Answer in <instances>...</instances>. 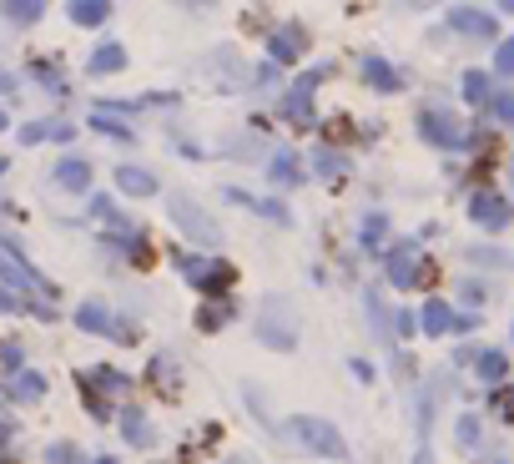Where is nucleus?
Wrapping results in <instances>:
<instances>
[{
	"label": "nucleus",
	"mask_w": 514,
	"mask_h": 464,
	"mask_svg": "<svg viewBox=\"0 0 514 464\" xmlns=\"http://www.w3.org/2000/svg\"><path fill=\"white\" fill-rule=\"evenodd\" d=\"M273 434L288 444V449H303L313 459H348V444L338 434V424H328L323 414H293L283 424H273Z\"/></svg>",
	"instance_id": "nucleus-1"
},
{
	"label": "nucleus",
	"mask_w": 514,
	"mask_h": 464,
	"mask_svg": "<svg viewBox=\"0 0 514 464\" xmlns=\"http://www.w3.org/2000/svg\"><path fill=\"white\" fill-rule=\"evenodd\" d=\"M177 268H182V278L202 293V298H227V288L237 283V268L232 263H222V258H202V253H182L177 258Z\"/></svg>",
	"instance_id": "nucleus-2"
},
{
	"label": "nucleus",
	"mask_w": 514,
	"mask_h": 464,
	"mask_svg": "<svg viewBox=\"0 0 514 464\" xmlns=\"http://www.w3.org/2000/svg\"><path fill=\"white\" fill-rule=\"evenodd\" d=\"M167 212H172V222L187 232V238H192L197 248H217V243H222V227H217V222H212V217H207V212H202L187 192H172Z\"/></svg>",
	"instance_id": "nucleus-3"
},
{
	"label": "nucleus",
	"mask_w": 514,
	"mask_h": 464,
	"mask_svg": "<svg viewBox=\"0 0 514 464\" xmlns=\"http://www.w3.org/2000/svg\"><path fill=\"white\" fill-rule=\"evenodd\" d=\"M389 283L394 288H424V283H434V263H424V253H419V243L414 238H404L394 253H389Z\"/></svg>",
	"instance_id": "nucleus-4"
},
{
	"label": "nucleus",
	"mask_w": 514,
	"mask_h": 464,
	"mask_svg": "<svg viewBox=\"0 0 514 464\" xmlns=\"http://www.w3.org/2000/svg\"><path fill=\"white\" fill-rule=\"evenodd\" d=\"M328 76V66H313V71H303L298 81H293V91L283 96V122H293V127H313L318 122V111H313V91H318V81Z\"/></svg>",
	"instance_id": "nucleus-5"
},
{
	"label": "nucleus",
	"mask_w": 514,
	"mask_h": 464,
	"mask_svg": "<svg viewBox=\"0 0 514 464\" xmlns=\"http://www.w3.org/2000/svg\"><path fill=\"white\" fill-rule=\"evenodd\" d=\"M111 424L121 429V444H132V449H157V424H152L147 404H121Z\"/></svg>",
	"instance_id": "nucleus-6"
},
{
	"label": "nucleus",
	"mask_w": 514,
	"mask_h": 464,
	"mask_svg": "<svg viewBox=\"0 0 514 464\" xmlns=\"http://www.w3.org/2000/svg\"><path fill=\"white\" fill-rule=\"evenodd\" d=\"M469 222L484 227V232H504L514 222V202L499 197V192H474L469 197Z\"/></svg>",
	"instance_id": "nucleus-7"
},
{
	"label": "nucleus",
	"mask_w": 514,
	"mask_h": 464,
	"mask_svg": "<svg viewBox=\"0 0 514 464\" xmlns=\"http://www.w3.org/2000/svg\"><path fill=\"white\" fill-rule=\"evenodd\" d=\"M419 137H424L429 147H444V152L469 147V137L459 132V122H454L449 111H419Z\"/></svg>",
	"instance_id": "nucleus-8"
},
{
	"label": "nucleus",
	"mask_w": 514,
	"mask_h": 464,
	"mask_svg": "<svg viewBox=\"0 0 514 464\" xmlns=\"http://www.w3.org/2000/svg\"><path fill=\"white\" fill-rule=\"evenodd\" d=\"M444 31H459V36H474V41H499V21L479 6H454L444 16Z\"/></svg>",
	"instance_id": "nucleus-9"
},
{
	"label": "nucleus",
	"mask_w": 514,
	"mask_h": 464,
	"mask_svg": "<svg viewBox=\"0 0 514 464\" xmlns=\"http://www.w3.org/2000/svg\"><path fill=\"white\" fill-rule=\"evenodd\" d=\"M252 333H257V343H263V348H273V354H293V348H298V328L283 323L273 313V303H263V318L252 323Z\"/></svg>",
	"instance_id": "nucleus-10"
},
{
	"label": "nucleus",
	"mask_w": 514,
	"mask_h": 464,
	"mask_svg": "<svg viewBox=\"0 0 514 464\" xmlns=\"http://www.w3.org/2000/svg\"><path fill=\"white\" fill-rule=\"evenodd\" d=\"M358 76H363L378 96H394V91H404L399 66H394V61H383V56H363V61H358Z\"/></svg>",
	"instance_id": "nucleus-11"
},
{
	"label": "nucleus",
	"mask_w": 514,
	"mask_h": 464,
	"mask_svg": "<svg viewBox=\"0 0 514 464\" xmlns=\"http://www.w3.org/2000/svg\"><path fill=\"white\" fill-rule=\"evenodd\" d=\"M116 187H121L126 197H157V192H162V177L147 172V167H137V162H116Z\"/></svg>",
	"instance_id": "nucleus-12"
},
{
	"label": "nucleus",
	"mask_w": 514,
	"mask_h": 464,
	"mask_svg": "<svg viewBox=\"0 0 514 464\" xmlns=\"http://www.w3.org/2000/svg\"><path fill=\"white\" fill-rule=\"evenodd\" d=\"M46 389H51V384H46L41 369H21V374L6 379V404H41Z\"/></svg>",
	"instance_id": "nucleus-13"
},
{
	"label": "nucleus",
	"mask_w": 514,
	"mask_h": 464,
	"mask_svg": "<svg viewBox=\"0 0 514 464\" xmlns=\"http://www.w3.org/2000/svg\"><path fill=\"white\" fill-rule=\"evenodd\" d=\"M222 197L227 202H237L242 212H257V217H268V222H293V212L283 207V202H273V197H252V192H242V187H222Z\"/></svg>",
	"instance_id": "nucleus-14"
},
{
	"label": "nucleus",
	"mask_w": 514,
	"mask_h": 464,
	"mask_svg": "<svg viewBox=\"0 0 514 464\" xmlns=\"http://www.w3.org/2000/svg\"><path fill=\"white\" fill-rule=\"evenodd\" d=\"M51 182H56V187H66V192H86V187H91V162H86V157H76V152H66V157L56 162Z\"/></svg>",
	"instance_id": "nucleus-15"
},
{
	"label": "nucleus",
	"mask_w": 514,
	"mask_h": 464,
	"mask_svg": "<svg viewBox=\"0 0 514 464\" xmlns=\"http://www.w3.org/2000/svg\"><path fill=\"white\" fill-rule=\"evenodd\" d=\"M469 364H474L479 384H489V389L509 379V354H504V348H479V354H474Z\"/></svg>",
	"instance_id": "nucleus-16"
},
{
	"label": "nucleus",
	"mask_w": 514,
	"mask_h": 464,
	"mask_svg": "<svg viewBox=\"0 0 514 464\" xmlns=\"http://www.w3.org/2000/svg\"><path fill=\"white\" fill-rule=\"evenodd\" d=\"M419 333H429V338H444V333H454V308L444 303V298H429L419 313Z\"/></svg>",
	"instance_id": "nucleus-17"
},
{
	"label": "nucleus",
	"mask_w": 514,
	"mask_h": 464,
	"mask_svg": "<svg viewBox=\"0 0 514 464\" xmlns=\"http://www.w3.org/2000/svg\"><path fill=\"white\" fill-rule=\"evenodd\" d=\"M268 56H273V66H293V61L303 56V31H298V26H283V31H273V41H268Z\"/></svg>",
	"instance_id": "nucleus-18"
},
{
	"label": "nucleus",
	"mask_w": 514,
	"mask_h": 464,
	"mask_svg": "<svg viewBox=\"0 0 514 464\" xmlns=\"http://www.w3.org/2000/svg\"><path fill=\"white\" fill-rule=\"evenodd\" d=\"M76 328H81V333H96V338H111V308H106L101 298H86V303L76 308Z\"/></svg>",
	"instance_id": "nucleus-19"
},
{
	"label": "nucleus",
	"mask_w": 514,
	"mask_h": 464,
	"mask_svg": "<svg viewBox=\"0 0 514 464\" xmlns=\"http://www.w3.org/2000/svg\"><path fill=\"white\" fill-rule=\"evenodd\" d=\"M66 16L76 26H106L111 21V0H66Z\"/></svg>",
	"instance_id": "nucleus-20"
},
{
	"label": "nucleus",
	"mask_w": 514,
	"mask_h": 464,
	"mask_svg": "<svg viewBox=\"0 0 514 464\" xmlns=\"http://www.w3.org/2000/svg\"><path fill=\"white\" fill-rule=\"evenodd\" d=\"M121 66H126V46H121V41H101V46L91 51V61H86L91 76H106V71H121Z\"/></svg>",
	"instance_id": "nucleus-21"
},
{
	"label": "nucleus",
	"mask_w": 514,
	"mask_h": 464,
	"mask_svg": "<svg viewBox=\"0 0 514 464\" xmlns=\"http://www.w3.org/2000/svg\"><path fill=\"white\" fill-rule=\"evenodd\" d=\"M232 318H237V303H232V298H217V303H202V308H197V328H202V333H217V328H227Z\"/></svg>",
	"instance_id": "nucleus-22"
},
{
	"label": "nucleus",
	"mask_w": 514,
	"mask_h": 464,
	"mask_svg": "<svg viewBox=\"0 0 514 464\" xmlns=\"http://www.w3.org/2000/svg\"><path fill=\"white\" fill-rule=\"evenodd\" d=\"M0 16L11 26H36L46 16V0H0Z\"/></svg>",
	"instance_id": "nucleus-23"
},
{
	"label": "nucleus",
	"mask_w": 514,
	"mask_h": 464,
	"mask_svg": "<svg viewBox=\"0 0 514 464\" xmlns=\"http://www.w3.org/2000/svg\"><path fill=\"white\" fill-rule=\"evenodd\" d=\"M147 379H152L157 389L177 394V389H182V369H177V354H157V359H152V369H147Z\"/></svg>",
	"instance_id": "nucleus-24"
},
{
	"label": "nucleus",
	"mask_w": 514,
	"mask_h": 464,
	"mask_svg": "<svg viewBox=\"0 0 514 464\" xmlns=\"http://www.w3.org/2000/svg\"><path fill=\"white\" fill-rule=\"evenodd\" d=\"M313 172H318L323 182H338V177H348V157H343L338 147H318V152H313Z\"/></svg>",
	"instance_id": "nucleus-25"
},
{
	"label": "nucleus",
	"mask_w": 514,
	"mask_h": 464,
	"mask_svg": "<svg viewBox=\"0 0 514 464\" xmlns=\"http://www.w3.org/2000/svg\"><path fill=\"white\" fill-rule=\"evenodd\" d=\"M268 177H273L278 187H288V192H293V187L303 182V167H298V152H278V157L268 162Z\"/></svg>",
	"instance_id": "nucleus-26"
},
{
	"label": "nucleus",
	"mask_w": 514,
	"mask_h": 464,
	"mask_svg": "<svg viewBox=\"0 0 514 464\" xmlns=\"http://www.w3.org/2000/svg\"><path fill=\"white\" fill-rule=\"evenodd\" d=\"M383 232H389V212H368L363 227H358V248H363V253H378Z\"/></svg>",
	"instance_id": "nucleus-27"
},
{
	"label": "nucleus",
	"mask_w": 514,
	"mask_h": 464,
	"mask_svg": "<svg viewBox=\"0 0 514 464\" xmlns=\"http://www.w3.org/2000/svg\"><path fill=\"white\" fill-rule=\"evenodd\" d=\"M454 439H459V449H464V454H474V449H479V439H484V419H479V414H459Z\"/></svg>",
	"instance_id": "nucleus-28"
},
{
	"label": "nucleus",
	"mask_w": 514,
	"mask_h": 464,
	"mask_svg": "<svg viewBox=\"0 0 514 464\" xmlns=\"http://www.w3.org/2000/svg\"><path fill=\"white\" fill-rule=\"evenodd\" d=\"M21 369H31L26 364V348H21V338H6V343H0V374H21Z\"/></svg>",
	"instance_id": "nucleus-29"
},
{
	"label": "nucleus",
	"mask_w": 514,
	"mask_h": 464,
	"mask_svg": "<svg viewBox=\"0 0 514 464\" xmlns=\"http://www.w3.org/2000/svg\"><path fill=\"white\" fill-rule=\"evenodd\" d=\"M489 96H494V81H489L484 71H469V76H464V101H469V106H484Z\"/></svg>",
	"instance_id": "nucleus-30"
},
{
	"label": "nucleus",
	"mask_w": 514,
	"mask_h": 464,
	"mask_svg": "<svg viewBox=\"0 0 514 464\" xmlns=\"http://www.w3.org/2000/svg\"><path fill=\"white\" fill-rule=\"evenodd\" d=\"M86 212H91V217H101V222H111V227H121V222H126V217H121V207H116L106 192H91V197H86Z\"/></svg>",
	"instance_id": "nucleus-31"
},
{
	"label": "nucleus",
	"mask_w": 514,
	"mask_h": 464,
	"mask_svg": "<svg viewBox=\"0 0 514 464\" xmlns=\"http://www.w3.org/2000/svg\"><path fill=\"white\" fill-rule=\"evenodd\" d=\"M91 454H81V444H71V439H56V444H46V464H86Z\"/></svg>",
	"instance_id": "nucleus-32"
},
{
	"label": "nucleus",
	"mask_w": 514,
	"mask_h": 464,
	"mask_svg": "<svg viewBox=\"0 0 514 464\" xmlns=\"http://www.w3.org/2000/svg\"><path fill=\"white\" fill-rule=\"evenodd\" d=\"M494 71H499V76H514V36H499V41H494Z\"/></svg>",
	"instance_id": "nucleus-33"
},
{
	"label": "nucleus",
	"mask_w": 514,
	"mask_h": 464,
	"mask_svg": "<svg viewBox=\"0 0 514 464\" xmlns=\"http://www.w3.org/2000/svg\"><path fill=\"white\" fill-rule=\"evenodd\" d=\"M91 127H96L101 137H116V142H132V137H137L132 127H121V122H111V116H101V111L91 116Z\"/></svg>",
	"instance_id": "nucleus-34"
},
{
	"label": "nucleus",
	"mask_w": 514,
	"mask_h": 464,
	"mask_svg": "<svg viewBox=\"0 0 514 464\" xmlns=\"http://www.w3.org/2000/svg\"><path fill=\"white\" fill-rule=\"evenodd\" d=\"M489 111H494V122H509V127H514V91L489 96Z\"/></svg>",
	"instance_id": "nucleus-35"
},
{
	"label": "nucleus",
	"mask_w": 514,
	"mask_h": 464,
	"mask_svg": "<svg viewBox=\"0 0 514 464\" xmlns=\"http://www.w3.org/2000/svg\"><path fill=\"white\" fill-rule=\"evenodd\" d=\"M51 137H56V127H51V122H31V127H21V142H26V147L51 142Z\"/></svg>",
	"instance_id": "nucleus-36"
},
{
	"label": "nucleus",
	"mask_w": 514,
	"mask_h": 464,
	"mask_svg": "<svg viewBox=\"0 0 514 464\" xmlns=\"http://www.w3.org/2000/svg\"><path fill=\"white\" fill-rule=\"evenodd\" d=\"M36 76H41V81H46V91H56V96H61V91H66V81H61V71H56V66H51V61H46V66H41V61H36Z\"/></svg>",
	"instance_id": "nucleus-37"
},
{
	"label": "nucleus",
	"mask_w": 514,
	"mask_h": 464,
	"mask_svg": "<svg viewBox=\"0 0 514 464\" xmlns=\"http://www.w3.org/2000/svg\"><path fill=\"white\" fill-rule=\"evenodd\" d=\"M489 404H494V409L514 424V389H494V399H489Z\"/></svg>",
	"instance_id": "nucleus-38"
},
{
	"label": "nucleus",
	"mask_w": 514,
	"mask_h": 464,
	"mask_svg": "<svg viewBox=\"0 0 514 464\" xmlns=\"http://www.w3.org/2000/svg\"><path fill=\"white\" fill-rule=\"evenodd\" d=\"M484 298H489V288H484L479 278H464V303H474V308H479Z\"/></svg>",
	"instance_id": "nucleus-39"
},
{
	"label": "nucleus",
	"mask_w": 514,
	"mask_h": 464,
	"mask_svg": "<svg viewBox=\"0 0 514 464\" xmlns=\"http://www.w3.org/2000/svg\"><path fill=\"white\" fill-rule=\"evenodd\" d=\"M469 258H474V263H489V268H499V263H504V253H499V248H469Z\"/></svg>",
	"instance_id": "nucleus-40"
},
{
	"label": "nucleus",
	"mask_w": 514,
	"mask_h": 464,
	"mask_svg": "<svg viewBox=\"0 0 514 464\" xmlns=\"http://www.w3.org/2000/svg\"><path fill=\"white\" fill-rule=\"evenodd\" d=\"M479 323H484V318H479L474 308H469V313H454V333H474Z\"/></svg>",
	"instance_id": "nucleus-41"
},
{
	"label": "nucleus",
	"mask_w": 514,
	"mask_h": 464,
	"mask_svg": "<svg viewBox=\"0 0 514 464\" xmlns=\"http://www.w3.org/2000/svg\"><path fill=\"white\" fill-rule=\"evenodd\" d=\"M394 328H399V333H404V338H409V333H414V328H419V318H414V313H409V308H399V313H394Z\"/></svg>",
	"instance_id": "nucleus-42"
},
{
	"label": "nucleus",
	"mask_w": 514,
	"mask_h": 464,
	"mask_svg": "<svg viewBox=\"0 0 514 464\" xmlns=\"http://www.w3.org/2000/svg\"><path fill=\"white\" fill-rule=\"evenodd\" d=\"M348 369H353V379L373 384V364H368V359H348Z\"/></svg>",
	"instance_id": "nucleus-43"
},
{
	"label": "nucleus",
	"mask_w": 514,
	"mask_h": 464,
	"mask_svg": "<svg viewBox=\"0 0 514 464\" xmlns=\"http://www.w3.org/2000/svg\"><path fill=\"white\" fill-rule=\"evenodd\" d=\"M21 308H26V303H21L11 288H0V313H21Z\"/></svg>",
	"instance_id": "nucleus-44"
},
{
	"label": "nucleus",
	"mask_w": 514,
	"mask_h": 464,
	"mask_svg": "<svg viewBox=\"0 0 514 464\" xmlns=\"http://www.w3.org/2000/svg\"><path fill=\"white\" fill-rule=\"evenodd\" d=\"M414 464H434V449H429V444H424V449H419V454H414Z\"/></svg>",
	"instance_id": "nucleus-45"
},
{
	"label": "nucleus",
	"mask_w": 514,
	"mask_h": 464,
	"mask_svg": "<svg viewBox=\"0 0 514 464\" xmlns=\"http://www.w3.org/2000/svg\"><path fill=\"white\" fill-rule=\"evenodd\" d=\"M86 464H121L116 454H96V459H86Z\"/></svg>",
	"instance_id": "nucleus-46"
},
{
	"label": "nucleus",
	"mask_w": 514,
	"mask_h": 464,
	"mask_svg": "<svg viewBox=\"0 0 514 464\" xmlns=\"http://www.w3.org/2000/svg\"><path fill=\"white\" fill-rule=\"evenodd\" d=\"M11 86H16V76H11V71H0V91H11Z\"/></svg>",
	"instance_id": "nucleus-47"
},
{
	"label": "nucleus",
	"mask_w": 514,
	"mask_h": 464,
	"mask_svg": "<svg viewBox=\"0 0 514 464\" xmlns=\"http://www.w3.org/2000/svg\"><path fill=\"white\" fill-rule=\"evenodd\" d=\"M6 127H11V111H6V106H0V132H6Z\"/></svg>",
	"instance_id": "nucleus-48"
},
{
	"label": "nucleus",
	"mask_w": 514,
	"mask_h": 464,
	"mask_svg": "<svg viewBox=\"0 0 514 464\" xmlns=\"http://www.w3.org/2000/svg\"><path fill=\"white\" fill-rule=\"evenodd\" d=\"M182 6H192V11H197V6H202V11H207V0H182Z\"/></svg>",
	"instance_id": "nucleus-49"
},
{
	"label": "nucleus",
	"mask_w": 514,
	"mask_h": 464,
	"mask_svg": "<svg viewBox=\"0 0 514 464\" xmlns=\"http://www.w3.org/2000/svg\"><path fill=\"white\" fill-rule=\"evenodd\" d=\"M222 464H252V459H242V454H232V459H222Z\"/></svg>",
	"instance_id": "nucleus-50"
},
{
	"label": "nucleus",
	"mask_w": 514,
	"mask_h": 464,
	"mask_svg": "<svg viewBox=\"0 0 514 464\" xmlns=\"http://www.w3.org/2000/svg\"><path fill=\"white\" fill-rule=\"evenodd\" d=\"M409 6H414V11H419V6H434V0H409Z\"/></svg>",
	"instance_id": "nucleus-51"
},
{
	"label": "nucleus",
	"mask_w": 514,
	"mask_h": 464,
	"mask_svg": "<svg viewBox=\"0 0 514 464\" xmlns=\"http://www.w3.org/2000/svg\"><path fill=\"white\" fill-rule=\"evenodd\" d=\"M499 6H504V11H509V16H514V0H499Z\"/></svg>",
	"instance_id": "nucleus-52"
},
{
	"label": "nucleus",
	"mask_w": 514,
	"mask_h": 464,
	"mask_svg": "<svg viewBox=\"0 0 514 464\" xmlns=\"http://www.w3.org/2000/svg\"><path fill=\"white\" fill-rule=\"evenodd\" d=\"M489 464H509V459H499V454H494V459H489Z\"/></svg>",
	"instance_id": "nucleus-53"
}]
</instances>
